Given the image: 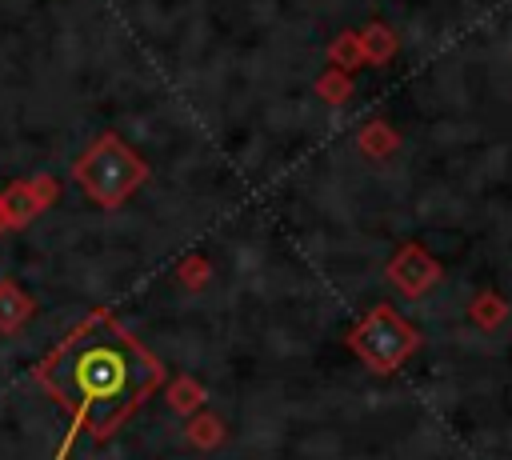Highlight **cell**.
<instances>
[{"label":"cell","instance_id":"1","mask_svg":"<svg viewBox=\"0 0 512 460\" xmlns=\"http://www.w3.org/2000/svg\"><path fill=\"white\" fill-rule=\"evenodd\" d=\"M32 376L68 412V432L56 448V460H68L80 436L108 440L164 384V364L116 324L112 312H92L36 364Z\"/></svg>","mask_w":512,"mask_h":460},{"label":"cell","instance_id":"2","mask_svg":"<svg viewBox=\"0 0 512 460\" xmlns=\"http://www.w3.org/2000/svg\"><path fill=\"white\" fill-rule=\"evenodd\" d=\"M72 176L88 200H96L100 208H116L140 188V180L148 176V164L120 136L108 132L88 144V152L72 164Z\"/></svg>","mask_w":512,"mask_h":460},{"label":"cell","instance_id":"3","mask_svg":"<svg viewBox=\"0 0 512 460\" xmlns=\"http://www.w3.org/2000/svg\"><path fill=\"white\" fill-rule=\"evenodd\" d=\"M348 348L376 372V376H392L416 348H420V332L388 304L368 308V316L348 332Z\"/></svg>","mask_w":512,"mask_h":460},{"label":"cell","instance_id":"4","mask_svg":"<svg viewBox=\"0 0 512 460\" xmlns=\"http://www.w3.org/2000/svg\"><path fill=\"white\" fill-rule=\"evenodd\" d=\"M388 280H392L404 296H424V292L440 280V260L428 256L420 244H404V248L388 260Z\"/></svg>","mask_w":512,"mask_h":460},{"label":"cell","instance_id":"5","mask_svg":"<svg viewBox=\"0 0 512 460\" xmlns=\"http://www.w3.org/2000/svg\"><path fill=\"white\" fill-rule=\"evenodd\" d=\"M468 316H472L476 328L492 332V328H500V324L508 320V300H504L496 288H480V292L472 296V304H468Z\"/></svg>","mask_w":512,"mask_h":460},{"label":"cell","instance_id":"6","mask_svg":"<svg viewBox=\"0 0 512 460\" xmlns=\"http://www.w3.org/2000/svg\"><path fill=\"white\" fill-rule=\"evenodd\" d=\"M32 312H36V304L12 280H0V332H16Z\"/></svg>","mask_w":512,"mask_h":460},{"label":"cell","instance_id":"7","mask_svg":"<svg viewBox=\"0 0 512 460\" xmlns=\"http://www.w3.org/2000/svg\"><path fill=\"white\" fill-rule=\"evenodd\" d=\"M360 48H364V60L388 64L392 52H396V36H392V28H384V24H368L364 36H360Z\"/></svg>","mask_w":512,"mask_h":460},{"label":"cell","instance_id":"8","mask_svg":"<svg viewBox=\"0 0 512 460\" xmlns=\"http://www.w3.org/2000/svg\"><path fill=\"white\" fill-rule=\"evenodd\" d=\"M360 148H364L368 156H388V152L396 148V132H392L384 120H376V124H368V128L360 132Z\"/></svg>","mask_w":512,"mask_h":460},{"label":"cell","instance_id":"9","mask_svg":"<svg viewBox=\"0 0 512 460\" xmlns=\"http://www.w3.org/2000/svg\"><path fill=\"white\" fill-rule=\"evenodd\" d=\"M168 400H172V408H176V412H196V408L204 404V388H200V384H192L188 376H180V380L172 384Z\"/></svg>","mask_w":512,"mask_h":460},{"label":"cell","instance_id":"10","mask_svg":"<svg viewBox=\"0 0 512 460\" xmlns=\"http://www.w3.org/2000/svg\"><path fill=\"white\" fill-rule=\"evenodd\" d=\"M188 440L196 448H212V444L224 440V428H220L216 416H196V420H188Z\"/></svg>","mask_w":512,"mask_h":460},{"label":"cell","instance_id":"11","mask_svg":"<svg viewBox=\"0 0 512 460\" xmlns=\"http://www.w3.org/2000/svg\"><path fill=\"white\" fill-rule=\"evenodd\" d=\"M332 56L344 64V68H352V64H360L364 60V48H360V36H340L336 44H332Z\"/></svg>","mask_w":512,"mask_h":460},{"label":"cell","instance_id":"12","mask_svg":"<svg viewBox=\"0 0 512 460\" xmlns=\"http://www.w3.org/2000/svg\"><path fill=\"white\" fill-rule=\"evenodd\" d=\"M320 92H324L328 100H344V96H348V80H344V76H328V80L320 84Z\"/></svg>","mask_w":512,"mask_h":460}]
</instances>
